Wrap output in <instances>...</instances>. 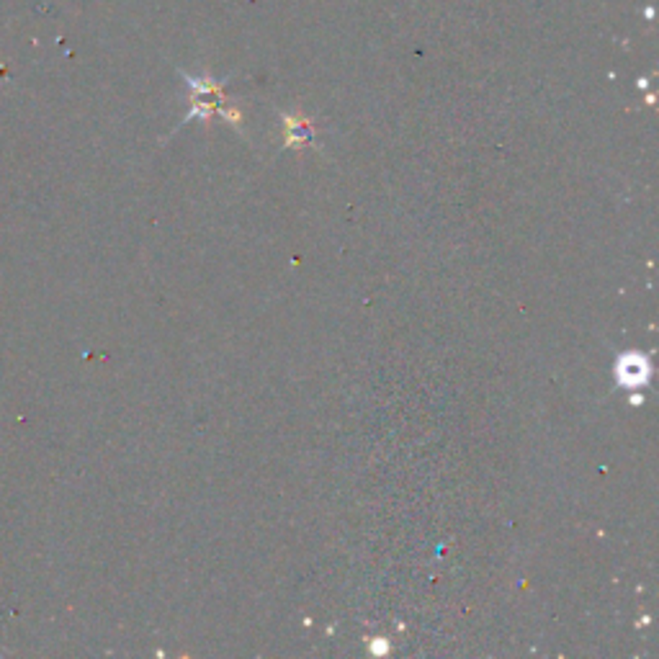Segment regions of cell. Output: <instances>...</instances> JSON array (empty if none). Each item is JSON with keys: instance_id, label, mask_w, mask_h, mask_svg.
I'll return each instance as SVG.
<instances>
[{"instance_id": "obj_2", "label": "cell", "mask_w": 659, "mask_h": 659, "mask_svg": "<svg viewBox=\"0 0 659 659\" xmlns=\"http://www.w3.org/2000/svg\"><path fill=\"white\" fill-rule=\"evenodd\" d=\"M287 131L288 142L291 144L307 142V140L312 137V127H309V121H304V119H287Z\"/></svg>"}, {"instance_id": "obj_1", "label": "cell", "mask_w": 659, "mask_h": 659, "mask_svg": "<svg viewBox=\"0 0 659 659\" xmlns=\"http://www.w3.org/2000/svg\"><path fill=\"white\" fill-rule=\"evenodd\" d=\"M616 379L629 389L644 387L649 382V363H646L644 356H639V353L621 356V361L616 363Z\"/></svg>"}]
</instances>
